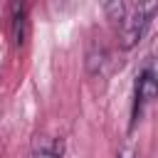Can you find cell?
<instances>
[{"label": "cell", "mask_w": 158, "mask_h": 158, "mask_svg": "<svg viewBox=\"0 0 158 158\" xmlns=\"http://www.w3.org/2000/svg\"><path fill=\"white\" fill-rule=\"evenodd\" d=\"M156 12H158V0H136L133 10L121 25V49H131L141 42Z\"/></svg>", "instance_id": "6da1fadb"}, {"label": "cell", "mask_w": 158, "mask_h": 158, "mask_svg": "<svg viewBox=\"0 0 158 158\" xmlns=\"http://www.w3.org/2000/svg\"><path fill=\"white\" fill-rule=\"evenodd\" d=\"M158 99V62H151L143 67L136 81V94H133V123L141 118L146 104Z\"/></svg>", "instance_id": "7a4b0ae2"}, {"label": "cell", "mask_w": 158, "mask_h": 158, "mask_svg": "<svg viewBox=\"0 0 158 158\" xmlns=\"http://www.w3.org/2000/svg\"><path fill=\"white\" fill-rule=\"evenodd\" d=\"M10 32H12L15 47H22L25 44V37H27V10H25V0H12L10 2Z\"/></svg>", "instance_id": "3957f363"}, {"label": "cell", "mask_w": 158, "mask_h": 158, "mask_svg": "<svg viewBox=\"0 0 158 158\" xmlns=\"http://www.w3.org/2000/svg\"><path fill=\"white\" fill-rule=\"evenodd\" d=\"M64 153V141L62 138H47V136H37L35 148H32V158H62Z\"/></svg>", "instance_id": "277c9868"}, {"label": "cell", "mask_w": 158, "mask_h": 158, "mask_svg": "<svg viewBox=\"0 0 158 158\" xmlns=\"http://www.w3.org/2000/svg\"><path fill=\"white\" fill-rule=\"evenodd\" d=\"M106 47L104 44H91L89 49H86V72L91 74V77H96L101 69H104V64H106Z\"/></svg>", "instance_id": "5b68a950"}, {"label": "cell", "mask_w": 158, "mask_h": 158, "mask_svg": "<svg viewBox=\"0 0 158 158\" xmlns=\"http://www.w3.org/2000/svg\"><path fill=\"white\" fill-rule=\"evenodd\" d=\"M99 2H101L104 15H106L114 25H123V20H126V7H123V0H99Z\"/></svg>", "instance_id": "8992f818"}, {"label": "cell", "mask_w": 158, "mask_h": 158, "mask_svg": "<svg viewBox=\"0 0 158 158\" xmlns=\"http://www.w3.org/2000/svg\"><path fill=\"white\" fill-rule=\"evenodd\" d=\"M116 158H138V153H136V148H133L131 143H126L123 148H118V153H116Z\"/></svg>", "instance_id": "52a82bcc"}]
</instances>
